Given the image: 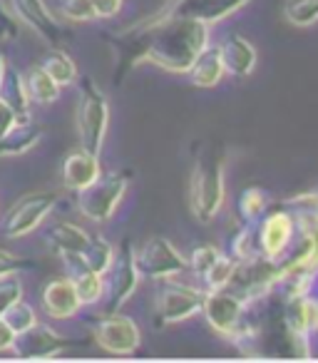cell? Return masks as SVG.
Listing matches in <instances>:
<instances>
[{
	"label": "cell",
	"instance_id": "cell-37",
	"mask_svg": "<svg viewBox=\"0 0 318 363\" xmlns=\"http://www.w3.org/2000/svg\"><path fill=\"white\" fill-rule=\"evenodd\" d=\"M18 122H21V117L16 115V110H13V107L0 97V137L6 135L11 127H16Z\"/></svg>",
	"mask_w": 318,
	"mask_h": 363
},
{
	"label": "cell",
	"instance_id": "cell-3",
	"mask_svg": "<svg viewBox=\"0 0 318 363\" xmlns=\"http://www.w3.org/2000/svg\"><path fill=\"white\" fill-rule=\"evenodd\" d=\"M130 182L132 177L127 172H107V174H100L90 187L77 192L75 207L90 222L95 224L110 222L115 217L120 202L125 199L127 189H130Z\"/></svg>",
	"mask_w": 318,
	"mask_h": 363
},
{
	"label": "cell",
	"instance_id": "cell-9",
	"mask_svg": "<svg viewBox=\"0 0 318 363\" xmlns=\"http://www.w3.org/2000/svg\"><path fill=\"white\" fill-rule=\"evenodd\" d=\"M55 204H57V194H50V192L25 194L23 199H18L11 207V212H8L6 222H3L6 237L23 239L30 232H35V229L45 222L47 214H52Z\"/></svg>",
	"mask_w": 318,
	"mask_h": 363
},
{
	"label": "cell",
	"instance_id": "cell-5",
	"mask_svg": "<svg viewBox=\"0 0 318 363\" xmlns=\"http://www.w3.org/2000/svg\"><path fill=\"white\" fill-rule=\"evenodd\" d=\"M204 296H207V294L197 286L172 281V279H159L157 298H154L157 318H159L162 323L187 321V318L202 313Z\"/></svg>",
	"mask_w": 318,
	"mask_h": 363
},
{
	"label": "cell",
	"instance_id": "cell-40",
	"mask_svg": "<svg viewBox=\"0 0 318 363\" xmlns=\"http://www.w3.org/2000/svg\"><path fill=\"white\" fill-rule=\"evenodd\" d=\"M3 40H8V35H6V30L0 28V43H3Z\"/></svg>",
	"mask_w": 318,
	"mask_h": 363
},
{
	"label": "cell",
	"instance_id": "cell-17",
	"mask_svg": "<svg viewBox=\"0 0 318 363\" xmlns=\"http://www.w3.org/2000/svg\"><path fill=\"white\" fill-rule=\"evenodd\" d=\"M219 55H222L224 72L232 77H246L256 67V48L242 35H229L227 40L219 45Z\"/></svg>",
	"mask_w": 318,
	"mask_h": 363
},
{
	"label": "cell",
	"instance_id": "cell-30",
	"mask_svg": "<svg viewBox=\"0 0 318 363\" xmlns=\"http://www.w3.org/2000/svg\"><path fill=\"white\" fill-rule=\"evenodd\" d=\"M57 13L72 23L97 21V13L92 0H57Z\"/></svg>",
	"mask_w": 318,
	"mask_h": 363
},
{
	"label": "cell",
	"instance_id": "cell-27",
	"mask_svg": "<svg viewBox=\"0 0 318 363\" xmlns=\"http://www.w3.org/2000/svg\"><path fill=\"white\" fill-rule=\"evenodd\" d=\"M283 18L293 28H308L318 23V0H286Z\"/></svg>",
	"mask_w": 318,
	"mask_h": 363
},
{
	"label": "cell",
	"instance_id": "cell-15",
	"mask_svg": "<svg viewBox=\"0 0 318 363\" xmlns=\"http://www.w3.org/2000/svg\"><path fill=\"white\" fill-rule=\"evenodd\" d=\"M80 308L82 301L72 277H60L52 279L50 284H45V289H42V311L50 318H57V321L72 318L80 313Z\"/></svg>",
	"mask_w": 318,
	"mask_h": 363
},
{
	"label": "cell",
	"instance_id": "cell-32",
	"mask_svg": "<svg viewBox=\"0 0 318 363\" xmlns=\"http://www.w3.org/2000/svg\"><path fill=\"white\" fill-rule=\"evenodd\" d=\"M283 207L291 209L293 214H308V217L318 219V187L311 189V192H301L296 197L283 199Z\"/></svg>",
	"mask_w": 318,
	"mask_h": 363
},
{
	"label": "cell",
	"instance_id": "cell-25",
	"mask_svg": "<svg viewBox=\"0 0 318 363\" xmlns=\"http://www.w3.org/2000/svg\"><path fill=\"white\" fill-rule=\"evenodd\" d=\"M75 281V289L80 294V301L82 306H95L105 298L107 294V281H105V274H97V272H80L72 277Z\"/></svg>",
	"mask_w": 318,
	"mask_h": 363
},
{
	"label": "cell",
	"instance_id": "cell-23",
	"mask_svg": "<svg viewBox=\"0 0 318 363\" xmlns=\"http://www.w3.org/2000/svg\"><path fill=\"white\" fill-rule=\"evenodd\" d=\"M25 77H28V90H30L33 102H38V105H52V102H57L62 87L57 85V80L50 72L42 70L40 65H35Z\"/></svg>",
	"mask_w": 318,
	"mask_h": 363
},
{
	"label": "cell",
	"instance_id": "cell-19",
	"mask_svg": "<svg viewBox=\"0 0 318 363\" xmlns=\"http://www.w3.org/2000/svg\"><path fill=\"white\" fill-rule=\"evenodd\" d=\"M0 97L16 110L21 122L30 120L33 97L30 90H28V77L18 67H6V75H3V82H0Z\"/></svg>",
	"mask_w": 318,
	"mask_h": 363
},
{
	"label": "cell",
	"instance_id": "cell-26",
	"mask_svg": "<svg viewBox=\"0 0 318 363\" xmlns=\"http://www.w3.org/2000/svg\"><path fill=\"white\" fill-rule=\"evenodd\" d=\"M268 209V194L261 187H249L239 194L237 212L242 217V222H256L263 217V212Z\"/></svg>",
	"mask_w": 318,
	"mask_h": 363
},
{
	"label": "cell",
	"instance_id": "cell-35",
	"mask_svg": "<svg viewBox=\"0 0 318 363\" xmlns=\"http://www.w3.org/2000/svg\"><path fill=\"white\" fill-rule=\"evenodd\" d=\"M0 28L6 30L8 40H16L18 35H21V26H18V18L11 13V8L0 0Z\"/></svg>",
	"mask_w": 318,
	"mask_h": 363
},
{
	"label": "cell",
	"instance_id": "cell-16",
	"mask_svg": "<svg viewBox=\"0 0 318 363\" xmlns=\"http://www.w3.org/2000/svg\"><path fill=\"white\" fill-rule=\"evenodd\" d=\"M62 184L70 192H82L102 174L100 167V155H92L87 150H77L62 160Z\"/></svg>",
	"mask_w": 318,
	"mask_h": 363
},
{
	"label": "cell",
	"instance_id": "cell-12",
	"mask_svg": "<svg viewBox=\"0 0 318 363\" xmlns=\"http://www.w3.org/2000/svg\"><path fill=\"white\" fill-rule=\"evenodd\" d=\"M77 343L80 341H72V338L57 333L52 326L38 321L28 331L18 333L16 343H13V353L18 358H52L57 353L67 351V348L77 346Z\"/></svg>",
	"mask_w": 318,
	"mask_h": 363
},
{
	"label": "cell",
	"instance_id": "cell-21",
	"mask_svg": "<svg viewBox=\"0 0 318 363\" xmlns=\"http://www.w3.org/2000/svg\"><path fill=\"white\" fill-rule=\"evenodd\" d=\"M42 140V130L38 125L28 122H18L16 127L0 137V157H21L28 155L30 150H35Z\"/></svg>",
	"mask_w": 318,
	"mask_h": 363
},
{
	"label": "cell",
	"instance_id": "cell-1",
	"mask_svg": "<svg viewBox=\"0 0 318 363\" xmlns=\"http://www.w3.org/2000/svg\"><path fill=\"white\" fill-rule=\"evenodd\" d=\"M224 147L217 140H202L194 147V164L189 174V207L199 222H212L227 197L224 184Z\"/></svg>",
	"mask_w": 318,
	"mask_h": 363
},
{
	"label": "cell",
	"instance_id": "cell-8",
	"mask_svg": "<svg viewBox=\"0 0 318 363\" xmlns=\"http://www.w3.org/2000/svg\"><path fill=\"white\" fill-rule=\"evenodd\" d=\"M92 338L100 343V348H105L107 353H117V356H130L142 343L140 326L130 316H122L120 311L102 313L100 318H95Z\"/></svg>",
	"mask_w": 318,
	"mask_h": 363
},
{
	"label": "cell",
	"instance_id": "cell-36",
	"mask_svg": "<svg viewBox=\"0 0 318 363\" xmlns=\"http://www.w3.org/2000/svg\"><path fill=\"white\" fill-rule=\"evenodd\" d=\"M92 6H95L97 21H110V18L120 16L125 0H92Z\"/></svg>",
	"mask_w": 318,
	"mask_h": 363
},
{
	"label": "cell",
	"instance_id": "cell-24",
	"mask_svg": "<svg viewBox=\"0 0 318 363\" xmlns=\"http://www.w3.org/2000/svg\"><path fill=\"white\" fill-rule=\"evenodd\" d=\"M38 65L42 67V70H47L52 77L57 80V85L60 87H67V85H72V82H77L80 80V72H77V65H75V60H72L67 52H62V50H52V52H47L45 57H42Z\"/></svg>",
	"mask_w": 318,
	"mask_h": 363
},
{
	"label": "cell",
	"instance_id": "cell-6",
	"mask_svg": "<svg viewBox=\"0 0 318 363\" xmlns=\"http://www.w3.org/2000/svg\"><path fill=\"white\" fill-rule=\"evenodd\" d=\"M137 269L142 277L149 279H174L179 274L189 272V262L169 239L154 237L149 242H144V247L140 252H135Z\"/></svg>",
	"mask_w": 318,
	"mask_h": 363
},
{
	"label": "cell",
	"instance_id": "cell-18",
	"mask_svg": "<svg viewBox=\"0 0 318 363\" xmlns=\"http://www.w3.org/2000/svg\"><path fill=\"white\" fill-rule=\"evenodd\" d=\"M286 326L293 338H306L308 333L318 331V298L311 294L288 296L286 303Z\"/></svg>",
	"mask_w": 318,
	"mask_h": 363
},
{
	"label": "cell",
	"instance_id": "cell-2",
	"mask_svg": "<svg viewBox=\"0 0 318 363\" xmlns=\"http://www.w3.org/2000/svg\"><path fill=\"white\" fill-rule=\"evenodd\" d=\"M75 125L82 150L100 155L110 130V102L92 77H80V97H77Z\"/></svg>",
	"mask_w": 318,
	"mask_h": 363
},
{
	"label": "cell",
	"instance_id": "cell-33",
	"mask_svg": "<svg viewBox=\"0 0 318 363\" xmlns=\"http://www.w3.org/2000/svg\"><path fill=\"white\" fill-rule=\"evenodd\" d=\"M21 298H23V281L18 274L0 279V316H3L16 301H21Z\"/></svg>",
	"mask_w": 318,
	"mask_h": 363
},
{
	"label": "cell",
	"instance_id": "cell-11",
	"mask_svg": "<svg viewBox=\"0 0 318 363\" xmlns=\"http://www.w3.org/2000/svg\"><path fill=\"white\" fill-rule=\"evenodd\" d=\"M112 272H110V284H107V306H105V313H117L127 301L132 298V294L137 291L140 286V269H137V259H135V249L132 244L122 242V252H120V259L112 262Z\"/></svg>",
	"mask_w": 318,
	"mask_h": 363
},
{
	"label": "cell",
	"instance_id": "cell-31",
	"mask_svg": "<svg viewBox=\"0 0 318 363\" xmlns=\"http://www.w3.org/2000/svg\"><path fill=\"white\" fill-rule=\"evenodd\" d=\"M219 257H222V252H219L217 247H212V244H202V247L194 249L192 257L187 259V262H189V272H194L199 279H204L209 269H212L214 264L219 262Z\"/></svg>",
	"mask_w": 318,
	"mask_h": 363
},
{
	"label": "cell",
	"instance_id": "cell-22",
	"mask_svg": "<svg viewBox=\"0 0 318 363\" xmlns=\"http://www.w3.org/2000/svg\"><path fill=\"white\" fill-rule=\"evenodd\" d=\"M112 262H115V249H112V244L107 242V239L92 234L90 244H87L85 252L80 254V269H77V274L80 272L107 274L112 267Z\"/></svg>",
	"mask_w": 318,
	"mask_h": 363
},
{
	"label": "cell",
	"instance_id": "cell-7",
	"mask_svg": "<svg viewBox=\"0 0 318 363\" xmlns=\"http://www.w3.org/2000/svg\"><path fill=\"white\" fill-rule=\"evenodd\" d=\"M256 239H259V252L263 259L278 262L286 257L291 249L293 239H296V217L291 209H276V212H263L261 219H256Z\"/></svg>",
	"mask_w": 318,
	"mask_h": 363
},
{
	"label": "cell",
	"instance_id": "cell-38",
	"mask_svg": "<svg viewBox=\"0 0 318 363\" xmlns=\"http://www.w3.org/2000/svg\"><path fill=\"white\" fill-rule=\"evenodd\" d=\"M16 336L18 333L8 326L3 318H0V351H13V343H16Z\"/></svg>",
	"mask_w": 318,
	"mask_h": 363
},
{
	"label": "cell",
	"instance_id": "cell-20",
	"mask_svg": "<svg viewBox=\"0 0 318 363\" xmlns=\"http://www.w3.org/2000/svg\"><path fill=\"white\" fill-rule=\"evenodd\" d=\"M187 75H189V80H192V85L202 87V90L217 87L219 80L227 75V72H224V65H222V55H219V45L204 48V50L197 55V60L192 62Z\"/></svg>",
	"mask_w": 318,
	"mask_h": 363
},
{
	"label": "cell",
	"instance_id": "cell-39",
	"mask_svg": "<svg viewBox=\"0 0 318 363\" xmlns=\"http://www.w3.org/2000/svg\"><path fill=\"white\" fill-rule=\"evenodd\" d=\"M6 67H8L6 55H3V52H0V82H3V75H6Z\"/></svg>",
	"mask_w": 318,
	"mask_h": 363
},
{
	"label": "cell",
	"instance_id": "cell-34",
	"mask_svg": "<svg viewBox=\"0 0 318 363\" xmlns=\"http://www.w3.org/2000/svg\"><path fill=\"white\" fill-rule=\"evenodd\" d=\"M28 269H35V262L30 259H23L13 252H6V249H0V279L3 277H13V274H23Z\"/></svg>",
	"mask_w": 318,
	"mask_h": 363
},
{
	"label": "cell",
	"instance_id": "cell-13",
	"mask_svg": "<svg viewBox=\"0 0 318 363\" xmlns=\"http://www.w3.org/2000/svg\"><path fill=\"white\" fill-rule=\"evenodd\" d=\"M90 237L92 234L85 232L82 227H77V224L57 222L50 227L45 242H47V247L65 262L70 277H75L77 269H80V254L85 252V247L90 244Z\"/></svg>",
	"mask_w": 318,
	"mask_h": 363
},
{
	"label": "cell",
	"instance_id": "cell-29",
	"mask_svg": "<svg viewBox=\"0 0 318 363\" xmlns=\"http://www.w3.org/2000/svg\"><path fill=\"white\" fill-rule=\"evenodd\" d=\"M0 318H3V321H6L8 326H11L16 333L28 331V328L35 326V323H38V313H35V308H33L28 301H23V298H21V301L13 303V306L8 308V311L3 313V316H0Z\"/></svg>",
	"mask_w": 318,
	"mask_h": 363
},
{
	"label": "cell",
	"instance_id": "cell-10",
	"mask_svg": "<svg viewBox=\"0 0 318 363\" xmlns=\"http://www.w3.org/2000/svg\"><path fill=\"white\" fill-rule=\"evenodd\" d=\"M246 3L249 0H167L149 18H192V21L214 26V23L242 11Z\"/></svg>",
	"mask_w": 318,
	"mask_h": 363
},
{
	"label": "cell",
	"instance_id": "cell-14",
	"mask_svg": "<svg viewBox=\"0 0 318 363\" xmlns=\"http://www.w3.org/2000/svg\"><path fill=\"white\" fill-rule=\"evenodd\" d=\"M13 16L21 23H25L30 30H35L50 45H60L65 30L57 23V18L50 13V8L45 6V0H11Z\"/></svg>",
	"mask_w": 318,
	"mask_h": 363
},
{
	"label": "cell",
	"instance_id": "cell-4",
	"mask_svg": "<svg viewBox=\"0 0 318 363\" xmlns=\"http://www.w3.org/2000/svg\"><path fill=\"white\" fill-rule=\"evenodd\" d=\"M202 313L214 331L232 338V341L249 326L246 298L229 286L217 289V291H209L207 296H204Z\"/></svg>",
	"mask_w": 318,
	"mask_h": 363
},
{
	"label": "cell",
	"instance_id": "cell-28",
	"mask_svg": "<svg viewBox=\"0 0 318 363\" xmlns=\"http://www.w3.org/2000/svg\"><path fill=\"white\" fill-rule=\"evenodd\" d=\"M237 269H239V264L234 262V259L229 257V254H222V257H219V262L214 264V267L207 272V277L202 279L204 286H207V291L227 289L229 284H232V279H234V274H237Z\"/></svg>",
	"mask_w": 318,
	"mask_h": 363
}]
</instances>
